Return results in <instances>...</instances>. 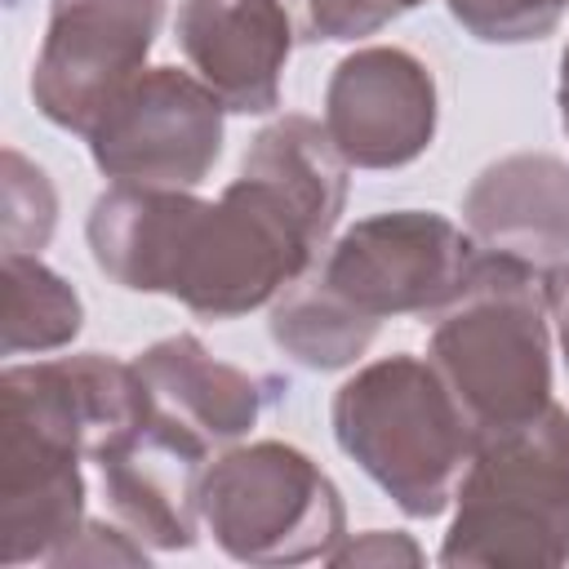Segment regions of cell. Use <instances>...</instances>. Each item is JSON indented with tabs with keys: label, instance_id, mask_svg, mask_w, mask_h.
Instances as JSON below:
<instances>
[{
	"label": "cell",
	"instance_id": "obj_8",
	"mask_svg": "<svg viewBox=\"0 0 569 569\" xmlns=\"http://www.w3.org/2000/svg\"><path fill=\"white\" fill-rule=\"evenodd\" d=\"M164 9L169 0H49L44 40L27 80L36 111L84 138L147 71Z\"/></svg>",
	"mask_w": 569,
	"mask_h": 569
},
{
	"label": "cell",
	"instance_id": "obj_10",
	"mask_svg": "<svg viewBox=\"0 0 569 569\" xmlns=\"http://www.w3.org/2000/svg\"><path fill=\"white\" fill-rule=\"evenodd\" d=\"M84 453L31 409L0 400V565H53L84 529Z\"/></svg>",
	"mask_w": 569,
	"mask_h": 569
},
{
	"label": "cell",
	"instance_id": "obj_16",
	"mask_svg": "<svg viewBox=\"0 0 569 569\" xmlns=\"http://www.w3.org/2000/svg\"><path fill=\"white\" fill-rule=\"evenodd\" d=\"M267 333L284 360H293L298 369H311V373L351 369L378 338V329L369 320L351 316L329 289H320V280L311 271L271 302Z\"/></svg>",
	"mask_w": 569,
	"mask_h": 569
},
{
	"label": "cell",
	"instance_id": "obj_24",
	"mask_svg": "<svg viewBox=\"0 0 569 569\" xmlns=\"http://www.w3.org/2000/svg\"><path fill=\"white\" fill-rule=\"evenodd\" d=\"M400 4V13H409V9H418V4H427V0H396Z\"/></svg>",
	"mask_w": 569,
	"mask_h": 569
},
{
	"label": "cell",
	"instance_id": "obj_2",
	"mask_svg": "<svg viewBox=\"0 0 569 569\" xmlns=\"http://www.w3.org/2000/svg\"><path fill=\"white\" fill-rule=\"evenodd\" d=\"M551 338L542 271L480 249L427 333V360L476 427V440L551 405Z\"/></svg>",
	"mask_w": 569,
	"mask_h": 569
},
{
	"label": "cell",
	"instance_id": "obj_17",
	"mask_svg": "<svg viewBox=\"0 0 569 569\" xmlns=\"http://www.w3.org/2000/svg\"><path fill=\"white\" fill-rule=\"evenodd\" d=\"M58 231V187L49 169L18 147L0 151V249L44 253Z\"/></svg>",
	"mask_w": 569,
	"mask_h": 569
},
{
	"label": "cell",
	"instance_id": "obj_5",
	"mask_svg": "<svg viewBox=\"0 0 569 569\" xmlns=\"http://www.w3.org/2000/svg\"><path fill=\"white\" fill-rule=\"evenodd\" d=\"M200 529L240 565L325 560L347 538L342 489L289 440L227 445L200 476Z\"/></svg>",
	"mask_w": 569,
	"mask_h": 569
},
{
	"label": "cell",
	"instance_id": "obj_18",
	"mask_svg": "<svg viewBox=\"0 0 569 569\" xmlns=\"http://www.w3.org/2000/svg\"><path fill=\"white\" fill-rule=\"evenodd\" d=\"M449 18L480 44H533L556 36L569 0H445Z\"/></svg>",
	"mask_w": 569,
	"mask_h": 569
},
{
	"label": "cell",
	"instance_id": "obj_7",
	"mask_svg": "<svg viewBox=\"0 0 569 569\" xmlns=\"http://www.w3.org/2000/svg\"><path fill=\"white\" fill-rule=\"evenodd\" d=\"M222 98L191 67H147L84 133L89 160L107 182L196 191L222 160Z\"/></svg>",
	"mask_w": 569,
	"mask_h": 569
},
{
	"label": "cell",
	"instance_id": "obj_22",
	"mask_svg": "<svg viewBox=\"0 0 569 569\" xmlns=\"http://www.w3.org/2000/svg\"><path fill=\"white\" fill-rule=\"evenodd\" d=\"M542 284H547V311H551V333L560 342V356H565V373H569V258L547 267L542 271Z\"/></svg>",
	"mask_w": 569,
	"mask_h": 569
},
{
	"label": "cell",
	"instance_id": "obj_20",
	"mask_svg": "<svg viewBox=\"0 0 569 569\" xmlns=\"http://www.w3.org/2000/svg\"><path fill=\"white\" fill-rule=\"evenodd\" d=\"M151 547L133 538L116 516L111 520H84V529L53 556V565H147Z\"/></svg>",
	"mask_w": 569,
	"mask_h": 569
},
{
	"label": "cell",
	"instance_id": "obj_1",
	"mask_svg": "<svg viewBox=\"0 0 569 569\" xmlns=\"http://www.w3.org/2000/svg\"><path fill=\"white\" fill-rule=\"evenodd\" d=\"M351 164L320 120L284 111L253 133L218 200L111 182L84 218L93 267L200 320H240L298 284L338 231Z\"/></svg>",
	"mask_w": 569,
	"mask_h": 569
},
{
	"label": "cell",
	"instance_id": "obj_15",
	"mask_svg": "<svg viewBox=\"0 0 569 569\" xmlns=\"http://www.w3.org/2000/svg\"><path fill=\"white\" fill-rule=\"evenodd\" d=\"M0 276H4V320H0L4 360L53 356L80 338L84 302L67 276L40 262V253H4Z\"/></svg>",
	"mask_w": 569,
	"mask_h": 569
},
{
	"label": "cell",
	"instance_id": "obj_13",
	"mask_svg": "<svg viewBox=\"0 0 569 569\" xmlns=\"http://www.w3.org/2000/svg\"><path fill=\"white\" fill-rule=\"evenodd\" d=\"M458 213L485 253L547 271L569 258V160L551 151L498 156L467 182Z\"/></svg>",
	"mask_w": 569,
	"mask_h": 569
},
{
	"label": "cell",
	"instance_id": "obj_21",
	"mask_svg": "<svg viewBox=\"0 0 569 569\" xmlns=\"http://www.w3.org/2000/svg\"><path fill=\"white\" fill-rule=\"evenodd\" d=\"M427 551L400 533V529H365V533H347L329 556L325 565H338V569H396V565H422Z\"/></svg>",
	"mask_w": 569,
	"mask_h": 569
},
{
	"label": "cell",
	"instance_id": "obj_11",
	"mask_svg": "<svg viewBox=\"0 0 569 569\" xmlns=\"http://www.w3.org/2000/svg\"><path fill=\"white\" fill-rule=\"evenodd\" d=\"M133 369L151 396V427L209 458L240 445L258 427L262 409L280 396L276 378L218 360L196 333H169L142 347Z\"/></svg>",
	"mask_w": 569,
	"mask_h": 569
},
{
	"label": "cell",
	"instance_id": "obj_3",
	"mask_svg": "<svg viewBox=\"0 0 569 569\" xmlns=\"http://www.w3.org/2000/svg\"><path fill=\"white\" fill-rule=\"evenodd\" d=\"M329 427L338 449L409 520L445 516L476 453V427L431 360L409 351L360 365L333 391Z\"/></svg>",
	"mask_w": 569,
	"mask_h": 569
},
{
	"label": "cell",
	"instance_id": "obj_19",
	"mask_svg": "<svg viewBox=\"0 0 569 569\" xmlns=\"http://www.w3.org/2000/svg\"><path fill=\"white\" fill-rule=\"evenodd\" d=\"M298 44H356L400 18L396 0H280Z\"/></svg>",
	"mask_w": 569,
	"mask_h": 569
},
{
	"label": "cell",
	"instance_id": "obj_14",
	"mask_svg": "<svg viewBox=\"0 0 569 569\" xmlns=\"http://www.w3.org/2000/svg\"><path fill=\"white\" fill-rule=\"evenodd\" d=\"M98 467L107 511L142 538L151 551H191L200 529V476L209 453L173 440L169 431L147 427Z\"/></svg>",
	"mask_w": 569,
	"mask_h": 569
},
{
	"label": "cell",
	"instance_id": "obj_6",
	"mask_svg": "<svg viewBox=\"0 0 569 569\" xmlns=\"http://www.w3.org/2000/svg\"><path fill=\"white\" fill-rule=\"evenodd\" d=\"M480 244L436 209L356 218L316 258L311 276L351 316L382 329L391 316H436L476 267Z\"/></svg>",
	"mask_w": 569,
	"mask_h": 569
},
{
	"label": "cell",
	"instance_id": "obj_23",
	"mask_svg": "<svg viewBox=\"0 0 569 569\" xmlns=\"http://www.w3.org/2000/svg\"><path fill=\"white\" fill-rule=\"evenodd\" d=\"M556 107H560V129L569 138V44L560 53V76H556Z\"/></svg>",
	"mask_w": 569,
	"mask_h": 569
},
{
	"label": "cell",
	"instance_id": "obj_12",
	"mask_svg": "<svg viewBox=\"0 0 569 569\" xmlns=\"http://www.w3.org/2000/svg\"><path fill=\"white\" fill-rule=\"evenodd\" d=\"M173 40L231 116H271L280 107L284 62L298 44L280 0H182Z\"/></svg>",
	"mask_w": 569,
	"mask_h": 569
},
{
	"label": "cell",
	"instance_id": "obj_9",
	"mask_svg": "<svg viewBox=\"0 0 569 569\" xmlns=\"http://www.w3.org/2000/svg\"><path fill=\"white\" fill-rule=\"evenodd\" d=\"M320 124L351 169H405L436 142V76L400 44H360L329 71Z\"/></svg>",
	"mask_w": 569,
	"mask_h": 569
},
{
	"label": "cell",
	"instance_id": "obj_4",
	"mask_svg": "<svg viewBox=\"0 0 569 569\" xmlns=\"http://www.w3.org/2000/svg\"><path fill=\"white\" fill-rule=\"evenodd\" d=\"M449 569L569 565V409L480 436L440 542Z\"/></svg>",
	"mask_w": 569,
	"mask_h": 569
}]
</instances>
